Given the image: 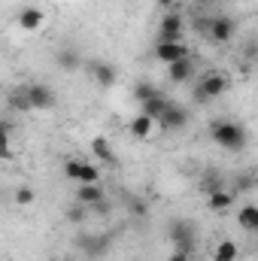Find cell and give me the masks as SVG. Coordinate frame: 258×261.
<instances>
[{
	"label": "cell",
	"instance_id": "6da1fadb",
	"mask_svg": "<svg viewBox=\"0 0 258 261\" xmlns=\"http://www.w3.org/2000/svg\"><path fill=\"white\" fill-rule=\"evenodd\" d=\"M210 137H213L222 149H231V152H243L246 143H249V130L243 128L240 122H231V119L213 122V125H210Z\"/></svg>",
	"mask_w": 258,
	"mask_h": 261
},
{
	"label": "cell",
	"instance_id": "7a4b0ae2",
	"mask_svg": "<svg viewBox=\"0 0 258 261\" xmlns=\"http://www.w3.org/2000/svg\"><path fill=\"white\" fill-rule=\"evenodd\" d=\"M225 88H228V73L210 70V73L200 76V82H197V88H194V97H197V100H213V97L225 94Z\"/></svg>",
	"mask_w": 258,
	"mask_h": 261
},
{
	"label": "cell",
	"instance_id": "3957f363",
	"mask_svg": "<svg viewBox=\"0 0 258 261\" xmlns=\"http://www.w3.org/2000/svg\"><path fill=\"white\" fill-rule=\"evenodd\" d=\"M183 34H186V21L179 12H167L158 21V43H179Z\"/></svg>",
	"mask_w": 258,
	"mask_h": 261
},
{
	"label": "cell",
	"instance_id": "277c9868",
	"mask_svg": "<svg viewBox=\"0 0 258 261\" xmlns=\"http://www.w3.org/2000/svg\"><path fill=\"white\" fill-rule=\"evenodd\" d=\"M189 125V110L186 107H179V103H167V110L155 119V128H161V130H183Z\"/></svg>",
	"mask_w": 258,
	"mask_h": 261
},
{
	"label": "cell",
	"instance_id": "5b68a950",
	"mask_svg": "<svg viewBox=\"0 0 258 261\" xmlns=\"http://www.w3.org/2000/svg\"><path fill=\"white\" fill-rule=\"evenodd\" d=\"M234 31H237V24H234V18H228V15H213V18L207 21V37H210L213 43H228V40L234 37Z\"/></svg>",
	"mask_w": 258,
	"mask_h": 261
},
{
	"label": "cell",
	"instance_id": "8992f818",
	"mask_svg": "<svg viewBox=\"0 0 258 261\" xmlns=\"http://www.w3.org/2000/svg\"><path fill=\"white\" fill-rule=\"evenodd\" d=\"M28 88V103L31 110H52L55 107V91L46 85V82H31L24 85Z\"/></svg>",
	"mask_w": 258,
	"mask_h": 261
},
{
	"label": "cell",
	"instance_id": "52a82bcc",
	"mask_svg": "<svg viewBox=\"0 0 258 261\" xmlns=\"http://www.w3.org/2000/svg\"><path fill=\"white\" fill-rule=\"evenodd\" d=\"M170 240L176 243V249H183V252H194V240H197V231H194L192 222H173L170 225Z\"/></svg>",
	"mask_w": 258,
	"mask_h": 261
},
{
	"label": "cell",
	"instance_id": "ba28073f",
	"mask_svg": "<svg viewBox=\"0 0 258 261\" xmlns=\"http://www.w3.org/2000/svg\"><path fill=\"white\" fill-rule=\"evenodd\" d=\"M155 58L161 64H173V61H183V58H192V49L179 40V43H158L155 46Z\"/></svg>",
	"mask_w": 258,
	"mask_h": 261
},
{
	"label": "cell",
	"instance_id": "9c48e42d",
	"mask_svg": "<svg viewBox=\"0 0 258 261\" xmlns=\"http://www.w3.org/2000/svg\"><path fill=\"white\" fill-rule=\"evenodd\" d=\"M85 70L91 73V79H94L100 88H110V85H116V79H119V70L113 64H107V61H88Z\"/></svg>",
	"mask_w": 258,
	"mask_h": 261
},
{
	"label": "cell",
	"instance_id": "30bf717a",
	"mask_svg": "<svg viewBox=\"0 0 258 261\" xmlns=\"http://www.w3.org/2000/svg\"><path fill=\"white\" fill-rule=\"evenodd\" d=\"M43 9L40 6H24L21 12H18V28L24 31V34H31V31H40V24H43Z\"/></svg>",
	"mask_w": 258,
	"mask_h": 261
},
{
	"label": "cell",
	"instance_id": "8fae6325",
	"mask_svg": "<svg viewBox=\"0 0 258 261\" xmlns=\"http://www.w3.org/2000/svg\"><path fill=\"white\" fill-rule=\"evenodd\" d=\"M167 79H170V82H192V79H194L192 58H183V61L167 64Z\"/></svg>",
	"mask_w": 258,
	"mask_h": 261
},
{
	"label": "cell",
	"instance_id": "7c38bea8",
	"mask_svg": "<svg viewBox=\"0 0 258 261\" xmlns=\"http://www.w3.org/2000/svg\"><path fill=\"white\" fill-rule=\"evenodd\" d=\"M231 203H234V195H231V192H225V189L207 192V206H210L213 213H225V210H231Z\"/></svg>",
	"mask_w": 258,
	"mask_h": 261
},
{
	"label": "cell",
	"instance_id": "4fadbf2b",
	"mask_svg": "<svg viewBox=\"0 0 258 261\" xmlns=\"http://www.w3.org/2000/svg\"><path fill=\"white\" fill-rule=\"evenodd\" d=\"M76 200L82 206H97V203H104V189L100 186H79L76 189Z\"/></svg>",
	"mask_w": 258,
	"mask_h": 261
},
{
	"label": "cell",
	"instance_id": "5bb4252c",
	"mask_svg": "<svg viewBox=\"0 0 258 261\" xmlns=\"http://www.w3.org/2000/svg\"><path fill=\"white\" fill-rule=\"evenodd\" d=\"M237 225L243 228V231H258V206L255 203H246V206H240V213H237Z\"/></svg>",
	"mask_w": 258,
	"mask_h": 261
},
{
	"label": "cell",
	"instance_id": "9a60e30c",
	"mask_svg": "<svg viewBox=\"0 0 258 261\" xmlns=\"http://www.w3.org/2000/svg\"><path fill=\"white\" fill-rule=\"evenodd\" d=\"M6 103H9V110H15V113H31V103H28V88H24V85L12 88V91H9V97H6Z\"/></svg>",
	"mask_w": 258,
	"mask_h": 261
},
{
	"label": "cell",
	"instance_id": "2e32d148",
	"mask_svg": "<svg viewBox=\"0 0 258 261\" xmlns=\"http://www.w3.org/2000/svg\"><path fill=\"white\" fill-rule=\"evenodd\" d=\"M9 134H12V125L9 122H0V161H12L15 158V149H12Z\"/></svg>",
	"mask_w": 258,
	"mask_h": 261
},
{
	"label": "cell",
	"instance_id": "e0dca14e",
	"mask_svg": "<svg viewBox=\"0 0 258 261\" xmlns=\"http://www.w3.org/2000/svg\"><path fill=\"white\" fill-rule=\"evenodd\" d=\"M167 103H170V100H167L164 94H158V97H152V100L140 103V113H143V116H149V119L155 122V119H158V116H161V113L167 110Z\"/></svg>",
	"mask_w": 258,
	"mask_h": 261
},
{
	"label": "cell",
	"instance_id": "ac0fdd59",
	"mask_svg": "<svg viewBox=\"0 0 258 261\" xmlns=\"http://www.w3.org/2000/svg\"><path fill=\"white\" fill-rule=\"evenodd\" d=\"M76 182H79V186H97V182H100V167L82 161V164H79V176H76Z\"/></svg>",
	"mask_w": 258,
	"mask_h": 261
},
{
	"label": "cell",
	"instance_id": "d6986e66",
	"mask_svg": "<svg viewBox=\"0 0 258 261\" xmlns=\"http://www.w3.org/2000/svg\"><path fill=\"white\" fill-rule=\"evenodd\" d=\"M91 152H94L104 164H116V155H113V146H110V140H107V137L91 140Z\"/></svg>",
	"mask_w": 258,
	"mask_h": 261
},
{
	"label": "cell",
	"instance_id": "ffe728a7",
	"mask_svg": "<svg viewBox=\"0 0 258 261\" xmlns=\"http://www.w3.org/2000/svg\"><path fill=\"white\" fill-rule=\"evenodd\" d=\"M152 130H155V122H152L149 116H143V113H140V116H134V119H131V134H134V137L146 140Z\"/></svg>",
	"mask_w": 258,
	"mask_h": 261
},
{
	"label": "cell",
	"instance_id": "44dd1931",
	"mask_svg": "<svg viewBox=\"0 0 258 261\" xmlns=\"http://www.w3.org/2000/svg\"><path fill=\"white\" fill-rule=\"evenodd\" d=\"M237 243L234 240H222L219 246H216V252H213V261H237Z\"/></svg>",
	"mask_w": 258,
	"mask_h": 261
},
{
	"label": "cell",
	"instance_id": "7402d4cb",
	"mask_svg": "<svg viewBox=\"0 0 258 261\" xmlns=\"http://www.w3.org/2000/svg\"><path fill=\"white\" fill-rule=\"evenodd\" d=\"M161 94V88H155L152 82H140L137 88H134V97L140 100V103H146V100H152V97H158Z\"/></svg>",
	"mask_w": 258,
	"mask_h": 261
},
{
	"label": "cell",
	"instance_id": "603a6c76",
	"mask_svg": "<svg viewBox=\"0 0 258 261\" xmlns=\"http://www.w3.org/2000/svg\"><path fill=\"white\" fill-rule=\"evenodd\" d=\"M82 246H88L91 255H104L107 252V237H79Z\"/></svg>",
	"mask_w": 258,
	"mask_h": 261
},
{
	"label": "cell",
	"instance_id": "cb8c5ba5",
	"mask_svg": "<svg viewBox=\"0 0 258 261\" xmlns=\"http://www.w3.org/2000/svg\"><path fill=\"white\" fill-rule=\"evenodd\" d=\"M79 64V58H76V52H58V67H64V70H73V67Z\"/></svg>",
	"mask_w": 258,
	"mask_h": 261
},
{
	"label": "cell",
	"instance_id": "d4e9b609",
	"mask_svg": "<svg viewBox=\"0 0 258 261\" xmlns=\"http://www.w3.org/2000/svg\"><path fill=\"white\" fill-rule=\"evenodd\" d=\"M79 164H82L79 158H67V161H64V176H67V179H73V182H76V176H79Z\"/></svg>",
	"mask_w": 258,
	"mask_h": 261
},
{
	"label": "cell",
	"instance_id": "484cf974",
	"mask_svg": "<svg viewBox=\"0 0 258 261\" xmlns=\"http://www.w3.org/2000/svg\"><path fill=\"white\" fill-rule=\"evenodd\" d=\"M34 189H18V192H15V203H18V206H31V203H34Z\"/></svg>",
	"mask_w": 258,
	"mask_h": 261
},
{
	"label": "cell",
	"instance_id": "4316f807",
	"mask_svg": "<svg viewBox=\"0 0 258 261\" xmlns=\"http://www.w3.org/2000/svg\"><path fill=\"white\" fill-rule=\"evenodd\" d=\"M167 261H192V255H189V252H183V249H173Z\"/></svg>",
	"mask_w": 258,
	"mask_h": 261
},
{
	"label": "cell",
	"instance_id": "83f0119b",
	"mask_svg": "<svg viewBox=\"0 0 258 261\" xmlns=\"http://www.w3.org/2000/svg\"><path fill=\"white\" fill-rule=\"evenodd\" d=\"M158 3H161V6H164V9H170V6H173V3H176V0H158Z\"/></svg>",
	"mask_w": 258,
	"mask_h": 261
},
{
	"label": "cell",
	"instance_id": "f1b7e54d",
	"mask_svg": "<svg viewBox=\"0 0 258 261\" xmlns=\"http://www.w3.org/2000/svg\"><path fill=\"white\" fill-rule=\"evenodd\" d=\"M64 261H70V258H64Z\"/></svg>",
	"mask_w": 258,
	"mask_h": 261
}]
</instances>
